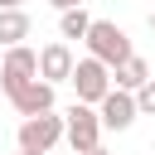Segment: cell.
<instances>
[{
    "label": "cell",
    "instance_id": "obj_8",
    "mask_svg": "<svg viewBox=\"0 0 155 155\" xmlns=\"http://www.w3.org/2000/svg\"><path fill=\"white\" fill-rule=\"evenodd\" d=\"M10 107L19 111V116H34V111H48L53 107V82H44V78H29L19 92H10Z\"/></svg>",
    "mask_w": 155,
    "mask_h": 155
},
{
    "label": "cell",
    "instance_id": "obj_16",
    "mask_svg": "<svg viewBox=\"0 0 155 155\" xmlns=\"http://www.w3.org/2000/svg\"><path fill=\"white\" fill-rule=\"evenodd\" d=\"M150 34H155V10H150Z\"/></svg>",
    "mask_w": 155,
    "mask_h": 155
},
{
    "label": "cell",
    "instance_id": "obj_4",
    "mask_svg": "<svg viewBox=\"0 0 155 155\" xmlns=\"http://www.w3.org/2000/svg\"><path fill=\"white\" fill-rule=\"evenodd\" d=\"M68 82H73V92H78V102H102V92L111 87V68L102 63V58H73V73H68Z\"/></svg>",
    "mask_w": 155,
    "mask_h": 155
},
{
    "label": "cell",
    "instance_id": "obj_6",
    "mask_svg": "<svg viewBox=\"0 0 155 155\" xmlns=\"http://www.w3.org/2000/svg\"><path fill=\"white\" fill-rule=\"evenodd\" d=\"M97 116H102V131H126L140 111H136V92L126 87H107L102 102H97Z\"/></svg>",
    "mask_w": 155,
    "mask_h": 155
},
{
    "label": "cell",
    "instance_id": "obj_1",
    "mask_svg": "<svg viewBox=\"0 0 155 155\" xmlns=\"http://www.w3.org/2000/svg\"><path fill=\"white\" fill-rule=\"evenodd\" d=\"M82 44H87V53H92V58H102L107 68H116L126 53H136V48H131V34H126L116 19H92V24H87V34H82Z\"/></svg>",
    "mask_w": 155,
    "mask_h": 155
},
{
    "label": "cell",
    "instance_id": "obj_13",
    "mask_svg": "<svg viewBox=\"0 0 155 155\" xmlns=\"http://www.w3.org/2000/svg\"><path fill=\"white\" fill-rule=\"evenodd\" d=\"M78 155H111V150H102V140H97L92 150H78Z\"/></svg>",
    "mask_w": 155,
    "mask_h": 155
},
{
    "label": "cell",
    "instance_id": "obj_12",
    "mask_svg": "<svg viewBox=\"0 0 155 155\" xmlns=\"http://www.w3.org/2000/svg\"><path fill=\"white\" fill-rule=\"evenodd\" d=\"M136 111H140V116H155V78H145V82L136 87Z\"/></svg>",
    "mask_w": 155,
    "mask_h": 155
},
{
    "label": "cell",
    "instance_id": "obj_7",
    "mask_svg": "<svg viewBox=\"0 0 155 155\" xmlns=\"http://www.w3.org/2000/svg\"><path fill=\"white\" fill-rule=\"evenodd\" d=\"M68 73H73V48H68V39L44 44V48H39V78L58 87V82H68Z\"/></svg>",
    "mask_w": 155,
    "mask_h": 155
},
{
    "label": "cell",
    "instance_id": "obj_3",
    "mask_svg": "<svg viewBox=\"0 0 155 155\" xmlns=\"http://www.w3.org/2000/svg\"><path fill=\"white\" fill-rule=\"evenodd\" d=\"M19 150H39V155H48L58 140H63V116L48 107V111H34V116H24L19 121Z\"/></svg>",
    "mask_w": 155,
    "mask_h": 155
},
{
    "label": "cell",
    "instance_id": "obj_11",
    "mask_svg": "<svg viewBox=\"0 0 155 155\" xmlns=\"http://www.w3.org/2000/svg\"><path fill=\"white\" fill-rule=\"evenodd\" d=\"M87 24H92V15H87L82 5L58 10V34H63V39H82V34H87Z\"/></svg>",
    "mask_w": 155,
    "mask_h": 155
},
{
    "label": "cell",
    "instance_id": "obj_10",
    "mask_svg": "<svg viewBox=\"0 0 155 155\" xmlns=\"http://www.w3.org/2000/svg\"><path fill=\"white\" fill-rule=\"evenodd\" d=\"M29 29H34V19L24 15V5L0 10V44H5V48H10V44H24V39H29Z\"/></svg>",
    "mask_w": 155,
    "mask_h": 155
},
{
    "label": "cell",
    "instance_id": "obj_14",
    "mask_svg": "<svg viewBox=\"0 0 155 155\" xmlns=\"http://www.w3.org/2000/svg\"><path fill=\"white\" fill-rule=\"evenodd\" d=\"M53 10H68V5H82V0H48Z\"/></svg>",
    "mask_w": 155,
    "mask_h": 155
},
{
    "label": "cell",
    "instance_id": "obj_5",
    "mask_svg": "<svg viewBox=\"0 0 155 155\" xmlns=\"http://www.w3.org/2000/svg\"><path fill=\"white\" fill-rule=\"evenodd\" d=\"M29 78H39V53H34L29 44H10L5 58H0V87H5V97L19 92Z\"/></svg>",
    "mask_w": 155,
    "mask_h": 155
},
{
    "label": "cell",
    "instance_id": "obj_17",
    "mask_svg": "<svg viewBox=\"0 0 155 155\" xmlns=\"http://www.w3.org/2000/svg\"><path fill=\"white\" fill-rule=\"evenodd\" d=\"M19 155H39V150H19Z\"/></svg>",
    "mask_w": 155,
    "mask_h": 155
},
{
    "label": "cell",
    "instance_id": "obj_2",
    "mask_svg": "<svg viewBox=\"0 0 155 155\" xmlns=\"http://www.w3.org/2000/svg\"><path fill=\"white\" fill-rule=\"evenodd\" d=\"M63 140L73 145V155H78V150H92V145L102 140V116H97L92 102H73V107L63 111Z\"/></svg>",
    "mask_w": 155,
    "mask_h": 155
},
{
    "label": "cell",
    "instance_id": "obj_9",
    "mask_svg": "<svg viewBox=\"0 0 155 155\" xmlns=\"http://www.w3.org/2000/svg\"><path fill=\"white\" fill-rule=\"evenodd\" d=\"M145 78H150V63H145L140 53H126V58L111 68V87H126V92H136Z\"/></svg>",
    "mask_w": 155,
    "mask_h": 155
},
{
    "label": "cell",
    "instance_id": "obj_15",
    "mask_svg": "<svg viewBox=\"0 0 155 155\" xmlns=\"http://www.w3.org/2000/svg\"><path fill=\"white\" fill-rule=\"evenodd\" d=\"M10 5H24V0H0V10H10Z\"/></svg>",
    "mask_w": 155,
    "mask_h": 155
}]
</instances>
